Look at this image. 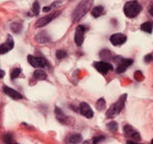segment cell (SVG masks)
Instances as JSON below:
<instances>
[{
    "mask_svg": "<svg viewBox=\"0 0 153 144\" xmlns=\"http://www.w3.org/2000/svg\"><path fill=\"white\" fill-rule=\"evenodd\" d=\"M127 37L123 34H114V35L111 36V43L114 45V46H119V45H122L126 42Z\"/></svg>",
    "mask_w": 153,
    "mask_h": 144,
    "instance_id": "obj_11",
    "label": "cell"
},
{
    "mask_svg": "<svg viewBox=\"0 0 153 144\" xmlns=\"http://www.w3.org/2000/svg\"><path fill=\"white\" fill-rule=\"evenodd\" d=\"M93 2H94V0H82V1L77 5V7L75 8L72 14L73 22L79 21L88 12H89L91 6L93 5Z\"/></svg>",
    "mask_w": 153,
    "mask_h": 144,
    "instance_id": "obj_1",
    "label": "cell"
},
{
    "mask_svg": "<svg viewBox=\"0 0 153 144\" xmlns=\"http://www.w3.org/2000/svg\"><path fill=\"white\" fill-rule=\"evenodd\" d=\"M149 14L153 17V6H151V7L149 8Z\"/></svg>",
    "mask_w": 153,
    "mask_h": 144,
    "instance_id": "obj_31",
    "label": "cell"
},
{
    "mask_svg": "<svg viewBox=\"0 0 153 144\" xmlns=\"http://www.w3.org/2000/svg\"><path fill=\"white\" fill-rule=\"evenodd\" d=\"M33 77L36 79H39V81H42V79H46L47 74L43 70H36L33 73Z\"/></svg>",
    "mask_w": 153,
    "mask_h": 144,
    "instance_id": "obj_19",
    "label": "cell"
},
{
    "mask_svg": "<svg viewBox=\"0 0 153 144\" xmlns=\"http://www.w3.org/2000/svg\"><path fill=\"white\" fill-rule=\"evenodd\" d=\"M51 8H52V5L51 6H45V7L43 8V12H49V10H51Z\"/></svg>",
    "mask_w": 153,
    "mask_h": 144,
    "instance_id": "obj_30",
    "label": "cell"
},
{
    "mask_svg": "<svg viewBox=\"0 0 153 144\" xmlns=\"http://www.w3.org/2000/svg\"><path fill=\"white\" fill-rule=\"evenodd\" d=\"M141 29L143 31L147 34H152L153 31V23L151 21H147V22H144L143 24L141 25Z\"/></svg>",
    "mask_w": 153,
    "mask_h": 144,
    "instance_id": "obj_15",
    "label": "cell"
},
{
    "mask_svg": "<svg viewBox=\"0 0 153 144\" xmlns=\"http://www.w3.org/2000/svg\"><path fill=\"white\" fill-rule=\"evenodd\" d=\"M27 61L30 64L32 67L36 68H44L47 66V61L46 59L41 57H32V55H28L27 57Z\"/></svg>",
    "mask_w": 153,
    "mask_h": 144,
    "instance_id": "obj_6",
    "label": "cell"
},
{
    "mask_svg": "<svg viewBox=\"0 0 153 144\" xmlns=\"http://www.w3.org/2000/svg\"><path fill=\"white\" fill-rule=\"evenodd\" d=\"M115 61H119L118 66H117V69H116V71H117V73H119V74L126 71V70L128 69L129 66H131L133 63V60L124 59V57H117L115 59Z\"/></svg>",
    "mask_w": 153,
    "mask_h": 144,
    "instance_id": "obj_4",
    "label": "cell"
},
{
    "mask_svg": "<svg viewBox=\"0 0 153 144\" xmlns=\"http://www.w3.org/2000/svg\"><path fill=\"white\" fill-rule=\"evenodd\" d=\"M103 13H104L103 6H101V5L95 6V7H93V10H92V16L94 17V18H98V17H100Z\"/></svg>",
    "mask_w": 153,
    "mask_h": 144,
    "instance_id": "obj_17",
    "label": "cell"
},
{
    "mask_svg": "<svg viewBox=\"0 0 153 144\" xmlns=\"http://www.w3.org/2000/svg\"><path fill=\"white\" fill-rule=\"evenodd\" d=\"M36 40L39 43H48L50 39H49V37L47 36L46 33H41L36 37Z\"/></svg>",
    "mask_w": 153,
    "mask_h": 144,
    "instance_id": "obj_18",
    "label": "cell"
},
{
    "mask_svg": "<svg viewBox=\"0 0 153 144\" xmlns=\"http://www.w3.org/2000/svg\"><path fill=\"white\" fill-rule=\"evenodd\" d=\"M32 12H33L34 15H39V13H40V4H39L38 1H36L32 4Z\"/></svg>",
    "mask_w": 153,
    "mask_h": 144,
    "instance_id": "obj_25",
    "label": "cell"
},
{
    "mask_svg": "<svg viewBox=\"0 0 153 144\" xmlns=\"http://www.w3.org/2000/svg\"><path fill=\"white\" fill-rule=\"evenodd\" d=\"M144 61H145V63H151L153 61V54H147L145 57V59H144Z\"/></svg>",
    "mask_w": 153,
    "mask_h": 144,
    "instance_id": "obj_29",
    "label": "cell"
},
{
    "mask_svg": "<svg viewBox=\"0 0 153 144\" xmlns=\"http://www.w3.org/2000/svg\"><path fill=\"white\" fill-rule=\"evenodd\" d=\"M123 132H124V135L127 138L132 139L133 141H141V135H140V133L137 130H134L131 125H129V124H125L123 126Z\"/></svg>",
    "mask_w": 153,
    "mask_h": 144,
    "instance_id": "obj_5",
    "label": "cell"
},
{
    "mask_svg": "<svg viewBox=\"0 0 153 144\" xmlns=\"http://www.w3.org/2000/svg\"><path fill=\"white\" fill-rule=\"evenodd\" d=\"M126 98H127V94H123L121 97L118 99V101H116L115 104H113L109 107V109L106 111L105 116H106L107 118H113V117H115V116H117L118 114L121 113V111L124 109Z\"/></svg>",
    "mask_w": 153,
    "mask_h": 144,
    "instance_id": "obj_3",
    "label": "cell"
},
{
    "mask_svg": "<svg viewBox=\"0 0 153 144\" xmlns=\"http://www.w3.org/2000/svg\"><path fill=\"white\" fill-rule=\"evenodd\" d=\"M79 111H80L81 115L85 116V118H89V119H91L94 116V112L87 102H81L80 106H79Z\"/></svg>",
    "mask_w": 153,
    "mask_h": 144,
    "instance_id": "obj_12",
    "label": "cell"
},
{
    "mask_svg": "<svg viewBox=\"0 0 153 144\" xmlns=\"http://www.w3.org/2000/svg\"><path fill=\"white\" fill-rule=\"evenodd\" d=\"M87 31L83 25H78L76 27V31H75V37H74V41L75 44L77 46H81L83 43V39H85V33Z\"/></svg>",
    "mask_w": 153,
    "mask_h": 144,
    "instance_id": "obj_8",
    "label": "cell"
},
{
    "mask_svg": "<svg viewBox=\"0 0 153 144\" xmlns=\"http://www.w3.org/2000/svg\"><path fill=\"white\" fill-rule=\"evenodd\" d=\"M107 128H108V131H111V132H116V131L118 130V123L115 121L113 122H109V123H107Z\"/></svg>",
    "mask_w": 153,
    "mask_h": 144,
    "instance_id": "obj_21",
    "label": "cell"
},
{
    "mask_svg": "<svg viewBox=\"0 0 153 144\" xmlns=\"http://www.w3.org/2000/svg\"><path fill=\"white\" fill-rule=\"evenodd\" d=\"M12 31H15V33L19 34L21 31V29H22V25L19 24V23H14V24H12Z\"/></svg>",
    "mask_w": 153,
    "mask_h": 144,
    "instance_id": "obj_22",
    "label": "cell"
},
{
    "mask_svg": "<svg viewBox=\"0 0 153 144\" xmlns=\"http://www.w3.org/2000/svg\"><path fill=\"white\" fill-rule=\"evenodd\" d=\"M13 48H14V40H13L12 36L8 35L5 42L0 45V54H4V53L10 51Z\"/></svg>",
    "mask_w": 153,
    "mask_h": 144,
    "instance_id": "obj_9",
    "label": "cell"
},
{
    "mask_svg": "<svg viewBox=\"0 0 153 144\" xmlns=\"http://www.w3.org/2000/svg\"><path fill=\"white\" fill-rule=\"evenodd\" d=\"M55 116H56L57 120H59L61 123H67V116L64 114V112L62 111L59 108L55 109Z\"/></svg>",
    "mask_w": 153,
    "mask_h": 144,
    "instance_id": "obj_14",
    "label": "cell"
},
{
    "mask_svg": "<svg viewBox=\"0 0 153 144\" xmlns=\"http://www.w3.org/2000/svg\"><path fill=\"white\" fill-rule=\"evenodd\" d=\"M4 76V71L3 70H0V77H3Z\"/></svg>",
    "mask_w": 153,
    "mask_h": 144,
    "instance_id": "obj_32",
    "label": "cell"
},
{
    "mask_svg": "<svg viewBox=\"0 0 153 144\" xmlns=\"http://www.w3.org/2000/svg\"><path fill=\"white\" fill-rule=\"evenodd\" d=\"M105 140V137L104 136H99V137H95L93 139V143H99V142H102V141Z\"/></svg>",
    "mask_w": 153,
    "mask_h": 144,
    "instance_id": "obj_27",
    "label": "cell"
},
{
    "mask_svg": "<svg viewBox=\"0 0 153 144\" xmlns=\"http://www.w3.org/2000/svg\"><path fill=\"white\" fill-rule=\"evenodd\" d=\"M81 141H82V137L79 134H73L67 139L68 143H80Z\"/></svg>",
    "mask_w": 153,
    "mask_h": 144,
    "instance_id": "obj_16",
    "label": "cell"
},
{
    "mask_svg": "<svg viewBox=\"0 0 153 144\" xmlns=\"http://www.w3.org/2000/svg\"><path fill=\"white\" fill-rule=\"evenodd\" d=\"M21 73V69L20 68H15L14 70L12 71V73H10V77H12L13 79L17 78V77L19 76V74Z\"/></svg>",
    "mask_w": 153,
    "mask_h": 144,
    "instance_id": "obj_24",
    "label": "cell"
},
{
    "mask_svg": "<svg viewBox=\"0 0 153 144\" xmlns=\"http://www.w3.org/2000/svg\"><path fill=\"white\" fill-rule=\"evenodd\" d=\"M151 143H152V144H153V139H152V141H151Z\"/></svg>",
    "mask_w": 153,
    "mask_h": 144,
    "instance_id": "obj_33",
    "label": "cell"
},
{
    "mask_svg": "<svg viewBox=\"0 0 153 144\" xmlns=\"http://www.w3.org/2000/svg\"><path fill=\"white\" fill-rule=\"evenodd\" d=\"M3 141L5 143H10L13 141V138H12V136H10V134H6L5 136H4V138H3Z\"/></svg>",
    "mask_w": 153,
    "mask_h": 144,
    "instance_id": "obj_28",
    "label": "cell"
},
{
    "mask_svg": "<svg viewBox=\"0 0 153 144\" xmlns=\"http://www.w3.org/2000/svg\"><path fill=\"white\" fill-rule=\"evenodd\" d=\"M66 57H67V52L65 50H62V49H59V50L56 51V57L59 60H62V59H65Z\"/></svg>",
    "mask_w": 153,
    "mask_h": 144,
    "instance_id": "obj_23",
    "label": "cell"
},
{
    "mask_svg": "<svg viewBox=\"0 0 153 144\" xmlns=\"http://www.w3.org/2000/svg\"><path fill=\"white\" fill-rule=\"evenodd\" d=\"M133 76H134V79H137V81H143V79H144V75H143V73H142L141 71H135Z\"/></svg>",
    "mask_w": 153,
    "mask_h": 144,
    "instance_id": "obj_26",
    "label": "cell"
},
{
    "mask_svg": "<svg viewBox=\"0 0 153 144\" xmlns=\"http://www.w3.org/2000/svg\"><path fill=\"white\" fill-rule=\"evenodd\" d=\"M93 66H94V68L97 70V71L102 73V74H106L108 71H111V70L114 69L111 64L107 63V62H104V61L95 62V63L93 64Z\"/></svg>",
    "mask_w": 153,
    "mask_h": 144,
    "instance_id": "obj_7",
    "label": "cell"
},
{
    "mask_svg": "<svg viewBox=\"0 0 153 144\" xmlns=\"http://www.w3.org/2000/svg\"><path fill=\"white\" fill-rule=\"evenodd\" d=\"M142 10H143L142 5L137 1H135V0L126 2L124 5V8H123L125 16H126L127 18H130V19L135 18V17L142 12Z\"/></svg>",
    "mask_w": 153,
    "mask_h": 144,
    "instance_id": "obj_2",
    "label": "cell"
},
{
    "mask_svg": "<svg viewBox=\"0 0 153 144\" xmlns=\"http://www.w3.org/2000/svg\"><path fill=\"white\" fill-rule=\"evenodd\" d=\"M3 92L6 94V95H8L10 97H12L13 99L18 100V99H22V97H23V96L21 95V94L19 93L18 91H16V90L12 89V88L6 87V86H4V87H3Z\"/></svg>",
    "mask_w": 153,
    "mask_h": 144,
    "instance_id": "obj_13",
    "label": "cell"
},
{
    "mask_svg": "<svg viewBox=\"0 0 153 144\" xmlns=\"http://www.w3.org/2000/svg\"><path fill=\"white\" fill-rule=\"evenodd\" d=\"M57 15H59V12H55V13H52L51 15H48V16H45V17H43V18L39 19L36 23V27H43V26H45V25L49 24V22H51L53 19L56 18Z\"/></svg>",
    "mask_w": 153,
    "mask_h": 144,
    "instance_id": "obj_10",
    "label": "cell"
},
{
    "mask_svg": "<svg viewBox=\"0 0 153 144\" xmlns=\"http://www.w3.org/2000/svg\"><path fill=\"white\" fill-rule=\"evenodd\" d=\"M106 107V104H105V100L104 98H100L98 101L96 102V108L98 111H103Z\"/></svg>",
    "mask_w": 153,
    "mask_h": 144,
    "instance_id": "obj_20",
    "label": "cell"
}]
</instances>
